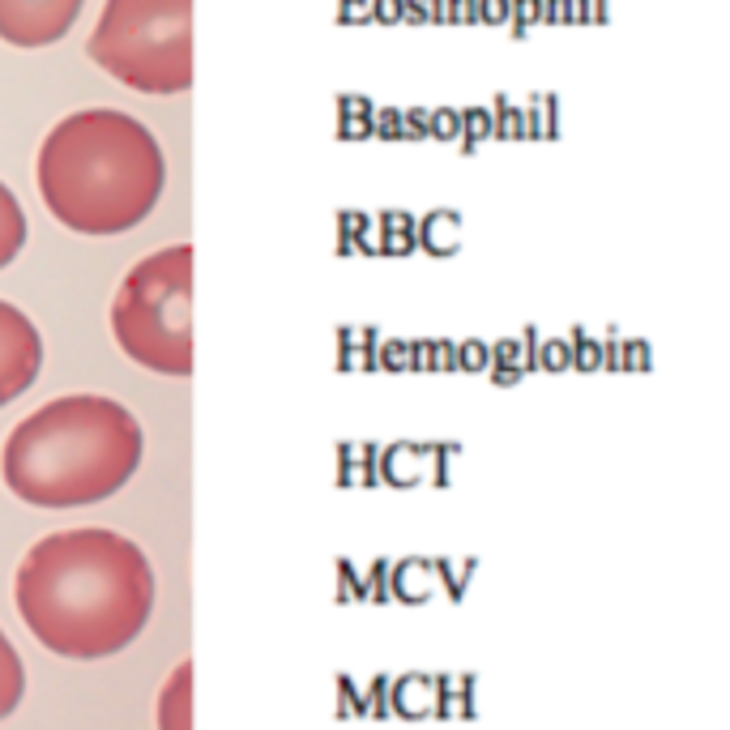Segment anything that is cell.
Returning a JSON list of instances; mask_svg holds the SVG:
<instances>
[{
	"instance_id": "3957f363",
	"label": "cell",
	"mask_w": 730,
	"mask_h": 730,
	"mask_svg": "<svg viewBox=\"0 0 730 730\" xmlns=\"http://www.w3.org/2000/svg\"><path fill=\"white\" fill-rule=\"evenodd\" d=\"M142 466V423L129 406L69 393L26 415L0 453L9 491L39 508H82L116 495Z\"/></svg>"
},
{
	"instance_id": "5bb4252c",
	"label": "cell",
	"mask_w": 730,
	"mask_h": 730,
	"mask_svg": "<svg viewBox=\"0 0 730 730\" xmlns=\"http://www.w3.org/2000/svg\"><path fill=\"white\" fill-rule=\"evenodd\" d=\"M624 372H654V342L624 334Z\"/></svg>"
},
{
	"instance_id": "8992f818",
	"label": "cell",
	"mask_w": 730,
	"mask_h": 730,
	"mask_svg": "<svg viewBox=\"0 0 730 730\" xmlns=\"http://www.w3.org/2000/svg\"><path fill=\"white\" fill-rule=\"evenodd\" d=\"M44 368V338L35 321L0 299V406L17 402L22 393L39 381Z\"/></svg>"
},
{
	"instance_id": "cb8c5ba5",
	"label": "cell",
	"mask_w": 730,
	"mask_h": 730,
	"mask_svg": "<svg viewBox=\"0 0 730 730\" xmlns=\"http://www.w3.org/2000/svg\"><path fill=\"white\" fill-rule=\"evenodd\" d=\"M495 381L500 385H517L522 381V363H495Z\"/></svg>"
},
{
	"instance_id": "e0dca14e",
	"label": "cell",
	"mask_w": 730,
	"mask_h": 730,
	"mask_svg": "<svg viewBox=\"0 0 730 730\" xmlns=\"http://www.w3.org/2000/svg\"><path fill=\"white\" fill-rule=\"evenodd\" d=\"M522 372H542V334H538L535 325L522 338Z\"/></svg>"
},
{
	"instance_id": "ac0fdd59",
	"label": "cell",
	"mask_w": 730,
	"mask_h": 730,
	"mask_svg": "<svg viewBox=\"0 0 730 730\" xmlns=\"http://www.w3.org/2000/svg\"><path fill=\"white\" fill-rule=\"evenodd\" d=\"M542 137L555 142L560 137V95H542Z\"/></svg>"
},
{
	"instance_id": "30bf717a",
	"label": "cell",
	"mask_w": 730,
	"mask_h": 730,
	"mask_svg": "<svg viewBox=\"0 0 730 730\" xmlns=\"http://www.w3.org/2000/svg\"><path fill=\"white\" fill-rule=\"evenodd\" d=\"M22 692H26V667L13 649V641L0 633V718H9L17 709Z\"/></svg>"
},
{
	"instance_id": "484cf974",
	"label": "cell",
	"mask_w": 730,
	"mask_h": 730,
	"mask_svg": "<svg viewBox=\"0 0 730 730\" xmlns=\"http://www.w3.org/2000/svg\"><path fill=\"white\" fill-rule=\"evenodd\" d=\"M573 26H594V13H589V0H573Z\"/></svg>"
},
{
	"instance_id": "2e32d148",
	"label": "cell",
	"mask_w": 730,
	"mask_h": 730,
	"mask_svg": "<svg viewBox=\"0 0 730 730\" xmlns=\"http://www.w3.org/2000/svg\"><path fill=\"white\" fill-rule=\"evenodd\" d=\"M602 372H624V330H602Z\"/></svg>"
},
{
	"instance_id": "d4e9b609",
	"label": "cell",
	"mask_w": 730,
	"mask_h": 730,
	"mask_svg": "<svg viewBox=\"0 0 730 730\" xmlns=\"http://www.w3.org/2000/svg\"><path fill=\"white\" fill-rule=\"evenodd\" d=\"M589 13H594V26H607L611 22V0H589Z\"/></svg>"
},
{
	"instance_id": "8fae6325",
	"label": "cell",
	"mask_w": 730,
	"mask_h": 730,
	"mask_svg": "<svg viewBox=\"0 0 730 730\" xmlns=\"http://www.w3.org/2000/svg\"><path fill=\"white\" fill-rule=\"evenodd\" d=\"M569 342H573V372H602V334H589L585 325H573L569 330Z\"/></svg>"
},
{
	"instance_id": "7402d4cb",
	"label": "cell",
	"mask_w": 730,
	"mask_h": 730,
	"mask_svg": "<svg viewBox=\"0 0 730 730\" xmlns=\"http://www.w3.org/2000/svg\"><path fill=\"white\" fill-rule=\"evenodd\" d=\"M466 124H470V137L495 133V116H487V111H470V116H466Z\"/></svg>"
},
{
	"instance_id": "9c48e42d",
	"label": "cell",
	"mask_w": 730,
	"mask_h": 730,
	"mask_svg": "<svg viewBox=\"0 0 730 730\" xmlns=\"http://www.w3.org/2000/svg\"><path fill=\"white\" fill-rule=\"evenodd\" d=\"M22 243H26V214H22L13 189L0 184V270L22 252Z\"/></svg>"
},
{
	"instance_id": "9a60e30c",
	"label": "cell",
	"mask_w": 730,
	"mask_h": 730,
	"mask_svg": "<svg viewBox=\"0 0 730 730\" xmlns=\"http://www.w3.org/2000/svg\"><path fill=\"white\" fill-rule=\"evenodd\" d=\"M538 22H542V0H513V17H508V26H513L517 39H526L530 26H538Z\"/></svg>"
},
{
	"instance_id": "4fadbf2b",
	"label": "cell",
	"mask_w": 730,
	"mask_h": 730,
	"mask_svg": "<svg viewBox=\"0 0 730 730\" xmlns=\"http://www.w3.org/2000/svg\"><path fill=\"white\" fill-rule=\"evenodd\" d=\"M495 133L500 137H526V107H513L508 98H495Z\"/></svg>"
},
{
	"instance_id": "7a4b0ae2",
	"label": "cell",
	"mask_w": 730,
	"mask_h": 730,
	"mask_svg": "<svg viewBox=\"0 0 730 730\" xmlns=\"http://www.w3.org/2000/svg\"><path fill=\"white\" fill-rule=\"evenodd\" d=\"M39 193L77 236L133 231L167 189V163L142 120L116 107L64 116L39 146Z\"/></svg>"
},
{
	"instance_id": "7c38bea8",
	"label": "cell",
	"mask_w": 730,
	"mask_h": 730,
	"mask_svg": "<svg viewBox=\"0 0 730 730\" xmlns=\"http://www.w3.org/2000/svg\"><path fill=\"white\" fill-rule=\"evenodd\" d=\"M542 372H573V342L569 334H555V338H542Z\"/></svg>"
},
{
	"instance_id": "603a6c76",
	"label": "cell",
	"mask_w": 730,
	"mask_h": 730,
	"mask_svg": "<svg viewBox=\"0 0 730 730\" xmlns=\"http://www.w3.org/2000/svg\"><path fill=\"white\" fill-rule=\"evenodd\" d=\"M495 363H522V342H495Z\"/></svg>"
},
{
	"instance_id": "ffe728a7",
	"label": "cell",
	"mask_w": 730,
	"mask_h": 730,
	"mask_svg": "<svg viewBox=\"0 0 730 730\" xmlns=\"http://www.w3.org/2000/svg\"><path fill=\"white\" fill-rule=\"evenodd\" d=\"M483 17L491 26H504L513 17V0H483Z\"/></svg>"
},
{
	"instance_id": "277c9868",
	"label": "cell",
	"mask_w": 730,
	"mask_h": 730,
	"mask_svg": "<svg viewBox=\"0 0 730 730\" xmlns=\"http://www.w3.org/2000/svg\"><path fill=\"white\" fill-rule=\"evenodd\" d=\"M111 334L149 372H193V243L158 248L124 274L111 299Z\"/></svg>"
},
{
	"instance_id": "ba28073f",
	"label": "cell",
	"mask_w": 730,
	"mask_h": 730,
	"mask_svg": "<svg viewBox=\"0 0 730 730\" xmlns=\"http://www.w3.org/2000/svg\"><path fill=\"white\" fill-rule=\"evenodd\" d=\"M158 730H193V662L184 658L158 692Z\"/></svg>"
},
{
	"instance_id": "44dd1931",
	"label": "cell",
	"mask_w": 730,
	"mask_h": 730,
	"mask_svg": "<svg viewBox=\"0 0 730 730\" xmlns=\"http://www.w3.org/2000/svg\"><path fill=\"white\" fill-rule=\"evenodd\" d=\"M526 137H542V95H530L526 103Z\"/></svg>"
},
{
	"instance_id": "5b68a950",
	"label": "cell",
	"mask_w": 730,
	"mask_h": 730,
	"mask_svg": "<svg viewBox=\"0 0 730 730\" xmlns=\"http://www.w3.org/2000/svg\"><path fill=\"white\" fill-rule=\"evenodd\" d=\"M86 51L137 95H184L193 86V0H107Z\"/></svg>"
},
{
	"instance_id": "4316f807",
	"label": "cell",
	"mask_w": 730,
	"mask_h": 730,
	"mask_svg": "<svg viewBox=\"0 0 730 730\" xmlns=\"http://www.w3.org/2000/svg\"><path fill=\"white\" fill-rule=\"evenodd\" d=\"M483 359H487V350L479 342H470V346H466V363H470V368H483Z\"/></svg>"
},
{
	"instance_id": "6da1fadb",
	"label": "cell",
	"mask_w": 730,
	"mask_h": 730,
	"mask_svg": "<svg viewBox=\"0 0 730 730\" xmlns=\"http://www.w3.org/2000/svg\"><path fill=\"white\" fill-rule=\"evenodd\" d=\"M22 624L60 658L129 649L154 611V573L133 538L82 526L39 538L13 582Z\"/></svg>"
},
{
	"instance_id": "52a82bcc",
	"label": "cell",
	"mask_w": 730,
	"mask_h": 730,
	"mask_svg": "<svg viewBox=\"0 0 730 730\" xmlns=\"http://www.w3.org/2000/svg\"><path fill=\"white\" fill-rule=\"evenodd\" d=\"M86 0H0V39L13 48H48L64 39Z\"/></svg>"
},
{
	"instance_id": "d6986e66",
	"label": "cell",
	"mask_w": 730,
	"mask_h": 730,
	"mask_svg": "<svg viewBox=\"0 0 730 730\" xmlns=\"http://www.w3.org/2000/svg\"><path fill=\"white\" fill-rule=\"evenodd\" d=\"M542 26H573V0H542Z\"/></svg>"
}]
</instances>
